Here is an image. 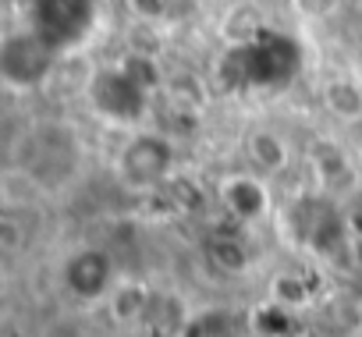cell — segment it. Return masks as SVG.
Here are the masks:
<instances>
[{"mask_svg":"<svg viewBox=\"0 0 362 337\" xmlns=\"http://www.w3.org/2000/svg\"><path fill=\"white\" fill-rule=\"evenodd\" d=\"M61 68V50L36 32L33 25L22 32H8L0 47V78L15 93H33L43 89Z\"/></svg>","mask_w":362,"mask_h":337,"instance_id":"cell-1","label":"cell"},{"mask_svg":"<svg viewBox=\"0 0 362 337\" xmlns=\"http://www.w3.org/2000/svg\"><path fill=\"white\" fill-rule=\"evenodd\" d=\"M174 175V146L160 131H135L121 156H117V178L135 192H153L167 185Z\"/></svg>","mask_w":362,"mask_h":337,"instance_id":"cell-2","label":"cell"},{"mask_svg":"<svg viewBox=\"0 0 362 337\" xmlns=\"http://www.w3.org/2000/svg\"><path fill=\"white\" fill-rule=\"evenodd\" d=\"M146 82H139L124 64L121 68H103V71H96L93 78H89V85H86V93H89V103L103 114V117H110V121H117V124H132V121H139L142 117V110H146Z\"/></svg>","mask_w":362,"mask_h":337,"instance_id":"cell-3","label":"cell"},{"mask_svg":"<svg viewBox=\"0 0 362 337\" xmlns=\"http://www.w3.org/2000/svg\"><path fill=\"white\" fill-rule=\"evenodd\" d=\"M93 15L96 0H33V29L43 32L61 54L89 36Z\"/></svg>","mask_w":362,"mask_h":337,"instance_id":"cell-4","label":"cell"},{"mask_svg":"<svg viewBox=\"0 0 362 337\" xmlns=\"http://www.w3.org/2000/svg\"><path fill=\"white\" fill-rule=\"evenodd\" d=\"M221 203L228 210V217L235 224H256L267 217L270 210V189L267 178L256 171H242V175H228L221 182Z\"/></svg>","mask_w":362,"mask_h":337,"instance_id":"cell-5","label":"cell"},{"mask_svg":"<svg viewBox=\"0 0 362 337\" xmlns=\"http://www.w3.org/2000/svg\"><path fill=\"white\" fill-rule=\"evenodd\" d=\"M245 156H249V171L270 178L288 167V142L270 128H256L245 135Z\"/></svg>","mask_w":362,"mask_h":337,"instance_id":"cell-6","label":"cell"},{"mask_svg":"<svg viewBox=\"0 0 362 337\" xmlns=\"http://www.w3.org/2000/svg\"><path fill=\"white\" fill-rule=\"evenodd\" d=\"M323 103L341 121H362V85L351 78H334L323 89Z\"/></svg>","mask_w":362,"mask_h":337,"instance_id":"cell-7","label":"cell"},{"mask_svg":"<svg viewBox=\"0 0 362 337\" xmlns=\"http://www.w3.org/2000/svg\"><path fill=\"white\" fill-rule=\"evenodd\" d=\"M128 4H132V11L139 15V18H160L167 8H163V0H128Z\"/></svg>","mask_w":362,"mask_h":337,"instance_id":"cell-8","label":"cell"}]
</instances>
